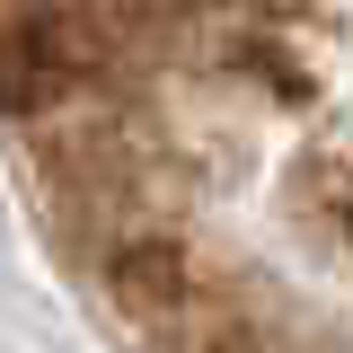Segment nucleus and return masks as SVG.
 Returning <instances> with one entry per match:
<instances>
[{"label": "nucleus", "instance_id": "nucleus-1", "mask_svg": "<svg viewBox=\"0 0 353 353\" xmlns=\"http://www.w3.org/2000/svg\"><path fill=\"white\" fill-rule=\"evenodd\" d=\"M0 132L132 353H353V0H0Z\"/></svg>", "mask_w": 353, "mask_h": 353}]
</instances>
